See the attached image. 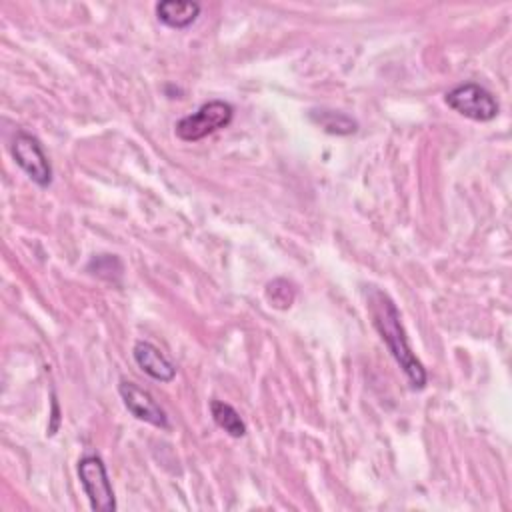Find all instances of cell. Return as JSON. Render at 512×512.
Masks as SVG:
<instances>
[{"label":"cell","instance_id":"cell-4","mask_svg":"<svg viewBox=\"0 0 512 512\" xmlns=\"http://www.w3.org/2000/svg\"><path fill=\"white\" fill-rule=\"evenodd\" d=\"M78 480L90 502V508L96 512H114L116 498L108 478L106 464L96 454H86L78 460Z\"/></svg>","mask_w":512,"mask_h":512},{"label":"cell","instance_id":"cell-3","mask_svg":"<svg viewBox=\"0 0 512 512\" xmlns=\"http://www.w3.org/2000/svg\"><path fill=\"white\" fill-rule=\"evenodd\" d=\"M444 102L448 108L474 122H490L500 110L494 94L476 82H464L450 88L444 94Z\"/></svg>","mask_w":512,"mask_h":512},{"label":"cell","instance_id":"cell-6","mask_svg":"<svg viewBox=\"0 0 512 512\" xmlns=\"http://www.w3.org/2000/svg\"><path fill=\"white\" fill-rule=\"evenodd\" d=\"M118 394L126 406V410L140 422H146V424H152L156 428H170V422H168V416L166 412L160 408V404L152 398V394L144 388H140L138 384L126 380V378H120L118 382Z\"/></svg>","mask_w":512,"mask_h":512},{"label":"cell","instance_id":"cell-11","mask_svg":"<svg viewBox=\"0 0 512 512\" xmlns=\"http://www.w3.org/2000/svg\"><path fill=\"white\" fill-rule=\"evenodd\" d=\"M294 296H296L294 286L284 278H276L266 284V300L278 310L290 308L294 302Z\"/></svg>","mask_w":512,"mask_h":512},{"label":"cell","instance_id":"cell-7","mask_svg":"<svg viewBox=\"0 0 512 512\" xmlns=\"http://www.w3.org/2000/svg\"><path fill=\"white\" fill-rule=\"evenodd\" d=\"M132 356L136 366L150 376L152 380L158 382H172L176 376V366L174 362L152 342L148 340H138L132 348Z\"/></svg>","mask_w":512,"mask_h":512},{"label":"cell","instance_id":"cell-2","mask_svg":"<svg viewBox=\"0 0 512 512\" xmlns=\"http://www.w3.org/2000/svg\"><path fill=\"white\" fill-rule=\"evenodd\" d=\"M234 118L232 104L224 100L204 102L196 112L180 118L174 126L176 138L182 142H198L222 128H226Z\"/></svg>","mask_w":512,"mask_h":512},{"label":"cell","instance_id":"cell-10","mask_svg":"<svg viewBox=\"0 0 512 512\" xmlns=\"http://www.w3.org/2000/svg\"><path fill=\"white\" fill-rule=\"evenodd\" d=\"M210 414H212V420L214 424L224 430L228 436L232 438H242L246 436V424L244 420L240 418L238 410L234 406H230L228 402L224 400H210Z\"/></svg>","mask_w":512,"mask_h":512},{"label":"cell","instance_id":"cell-8","mask_svg":"<svg viewBox=\"0 0 512 512\" xmlns=\"http://www.w3.org/2000/svg\"><path fill=\"white\" fill-rule=\"evenodd\" d=\"M154 12L160 24L172 30H182L196 22L200 16V4L192 0H162L156 4Z\"/></svg>","mask_w":512,"mask_h":512},{"label":"cell","instance_id":"cell-1","mask_svg":"<svg viewBox=\"0 0 512 512\" xmlns=\"http://www.w3.org/2000/svg\"><path fill=\"white\" fill-rule=\"evenodd\" d=\"M366 306H368V314L372 318L374 328L378 330L380 338L388 346L396 364L406 374L410 386L414 390H422L428 382V374H426V368L422 366V362L416 358V354L412 352V348L408 344V336H406V330L400 322V312H398L396 304L392 302V298L386 292L372 286L368 290V304Z\"/></svg>","mask_w":512,"mask_h":512},{"label":"cell","instance_id":"cell-5","mask_svg":"<svg viewBox=\"0 0 512 512\" xmlns=\"http://www.w3.org/2000/svg\"><path fill=\"white\" fill-rule=\"evenodd\" d=\"M12 158L22 172L40 188L52 184V166L40 140L28 132H16L12 140Z\"/></svg>","mask_w":512,"mask_h":512},{"label":"cell","instance_id":"cell-12","mask_svg":"<svg viewBox=\"0 0 512 512\" xmlns=\"http://www.w3.org/2000/svg\"><path fill=\"white\" fill-rule=\"evenodd\" d=\"M118 264H122V262H120L114 254H98V256H94V258L88 262L86 270H88L90 274L98 276V278H104V280H112V282H114V276L110 274V270H112V266H118Z\"/></svg>","mask_w":512,"mask_h":512},{"label":"cell","instance_id":"cell-9","mask_svg":"<svg viewBox=\"0 0 512 512\" xmlns=\"http://www.w3.org/2000/svg\"><path fill=\"white\" fill-rule=\"evenodd\" d=\"M310 120L318 124L324 132L336 134V136H348L358 130V122L338 110H326V108L310 110Z\"/></svg>","mask_w":512,"mask_h":512}]
</instances>
